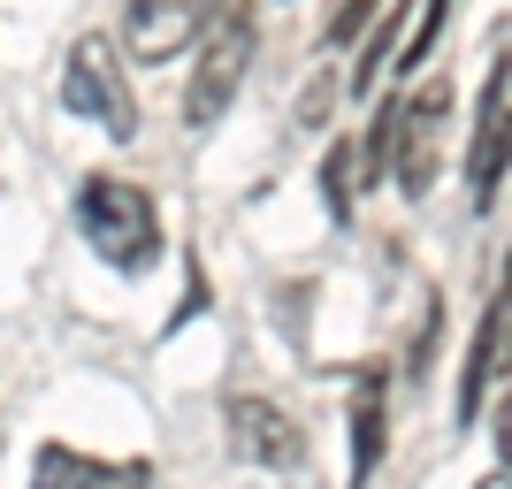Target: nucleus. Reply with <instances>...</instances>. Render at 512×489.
Segmentation results:
<instances>
[{
    "label": "nucleus",
    "mask_w": 512,
    "mask_h": 489,
    "mask_svg": "<svg viewBox=\"0 0 512 489\" xmlns=\"http://www.w3.org/2000/svg\"><path fill=\"white\" fill-rule=\"evenodd\" d=\"M474 489H512V474L497 467V474H482V482H474Z\"/></svg>",
    "instance_id": "nucleus-18"
},
{
    "label": "nucleus",
    "mask_w": 512,
    "mask_h": 489,
    "mask_svg": "<svg viewBox=\"0 0 512 489\" xmlns=\"http://www.w3.org/2000/svg\"><path fill=\"white\" fill-rule=\"evenodd\" d=\"M444 130H451V85L444 77L398 92V153H390V176H398L406 199H428L436 161H444Z\"/></svg>",
    "instance_id": "nucleus-5"
},
{
    "label": "nucleus",
    "mask_w": 512,
    "mask_h": 489,
    "mask_svg": "<svg viewBox=\"0 0 512 489\" xmlns=\"http://www.w3.org/2000/svg\"><path fill=\"white\" fill-rule=\"evenodd\" d=\"M207 0H123V54L130 62H176L192 39H207Z\"/></svg>",
    "instance_id": "nucleus-8"
},
{
    "label": "nucleus",
    "mask_w": 512,
    "mask_h": 489,
    "mask_svg": "<svg viewBox=\"0 0 512 489\" xmlns=\"http://www.w3.org/2000/svg\"><path fill=\"white\" fill-rule=\"evenodd\" d=\"M329 92H337V77L321 69L314 85H306V100H299V123H321V107H329Z\"/></svg>",
    "instance_id": "nucleus-17"
},
{
    "label": "nucleus",
    "mask_w": 512,
    "mask_h": 489,
    "mask_svg": "<svg viewBox=\"0 0 512 489\" xmlns=\"http://www.w3.org/2000/svg\"><path fill=\"white\" fill-rule=\"evenodd\" d=\"M490 383H512V253H505V268H497V291H490V306H482L467 367H459V421L482 413V390Z\"/></svg>",
    "instance_id": "nucleus-7"
},
{
    "label": "nucleus",
    "mask_w": 512,
    "mask_h": 489,
    "mask_svg": "<svg viewBox=\"0 0 512 489\" xmlns=\"http://www.w3.org/2000/svg\"><path fill=\"white\" fill-rule=\"evenodd\" d=\"M383 8H390V0H337V16L321 23V46H352L360 31L383 23Z\"/></svg>",
    "instance_id": "nucleus-14"
},
{
    "label": "nucleus",
    "mask_w": 512,
    "mask_h": 489,
    "mask_svg": "<svg viewBox=\"0 0 512 489\" xmlns=\"http://www.w3.org/2000/svg\"><path fill=\"white\" fill-rule=\"evenodd\" d=\"M77 230H85V245L115 276H146L153 260H161V245H169L153 192L130 184V176H107V169H92L85 184H77Z\"/></svg>",
    "instance_id": "nucleus-1"
},
{
    "label": "nucleus",
    "mask_w": 512,
    "mask_h": 489,
    "mask_svg": "<svg viewBox=\"0 0 512 489\" xmlns=\"http://www.w3.org/2000/svg\"><path fill=\"white\" fill-rule=\"evenodd\" d=\"M512 176V46L482 77V107H474V146H467V207L490 214Z\"/></svg>",
    "instance_id": "nucleus-4"
},
{
    "label": "nucleus",
    "mask_w": 512,
    "mask_h": 489,
    "mask_svg": "<svg viewBox=\"0 0 512 489\" xmlns=\"http://www.w3.org/2000/svg\"><path fill=\"white\" fill-rule=\"evenodd\" d=\"M62 115H77V123L107 130L115 146H130L138 138V92L123 85V62H115V39L107 31H85V39L69 46V62H62Z\"/></svg>",
    "instance_id": "nucleus-2"
},
{
    "label": "nucleus",
    "mask_w": 512,
    "mask_h": 489,
    "mask_svg": "<svg viewBox=\"0 0 512 489\" xmlns=\"http://www.w3.org/2000/svg\"><path fill=\"white\" fill-rule=\"evenodd\" d=\"M490 444H497V467L512 474V390L497 398V413H490Z\"/></svg>",
    "instance_id": "nucleus-16"
},
{
    "label": "nucleus",
    "mask_w": 512,
    "mask_h": 489,
    "mask_svg": "<svg viewBox=\"0 0 512 489\" xmlns=\"http://www.w3.org/2000/svg\"><path fill=\"white\" fill-rule=\"evenodd\" d=\"M352 176H360V146H352V138H337V146H329V161H321V199H329V222H352V192H360Z\"/></svg>",
    "instance_id": "nucleus-12"
},
{
    "label": "nucleus",
    "mask_w": 512,
    "mask_h": 489,
    "mask_svg": "<svg viewBox=\"0 0 512 489\" xmlns=\"http://www.w3.org/2000/svg\"><path fill=\"white\" fill-rule=\"evenodd\" d=\"M436 329H444V298L428 291L421 298V321H413V344H406V375H421V367L436 360Z\"/></svg>",
    "instance_id": "nucleus-15"
},
{
    "label": "nucleus",
    "mask_w": 512,
    "mask_h": 489,
    "mask_svg": "<svg viewBox=\"0 0 512 489\" xmlns=\"http://www.w3.org/2000/svg\"><path fill=\"white\" fill-rule=\"evenodd\" d=\"M398 46H406V0H390L383 23L367 31L360 62H352V77H344V92H352V100H367V92H375V77H383V54H398Z\"/></svg>",
    "instance_id": "nucleus-11"
},
{
    "label": "nucleus",
    "mask_w": 512,
    "mask_h": 489,
    "mask_svg": "<svg viewBox=\"0 0 512 489\" xmlns=\"http://www.w3.org/2000/svg\"><path fill=\"white\" fill-rule=\"evenodd\" d=\"M253 8L245 0H230V8H214L207 23V39H199V69H192V85H184V123L192 130H214L222 115H230L237 85H245V69H253Z\"/></svg>",
    "instance_id": "nucleus-3"
},
{
    "label": "nucleus",
    "mask_w": 512,
    "mask_h": 489,
    "mask_svg": "<svg viewBox=\"0 0 512 489\" xmlns=\"http://www.w3.org/2000/svg\"><path fill=\"white\" fill-rule=\"evenodd\" d=\"M451 16H459V0H428L421 23L406 31V46H398V62H390V69H398V77H421V62L436 54V39H444V23H451Z\"/></svg>",
    "instance_id": "nucleus-13"
},
{
    "label": "nucleus",
    "mask_w": 512,
    "mask_h": 489,
    "mask_svg": "<svg viewBox=\"0 0 512 489\" xmlns=\"http://www.w3.org/2000/svg\"><path fill=\"white\" fill-rule=\"evenodd\" d=\"M222 428H230V451L245 467H306V428L283 413L276 398H260V390H230L222 398Z\"/></svg>",
    "instance_id": "nucleus-6"
},
{
    "label": "nucleus",
    "mask_w": 512,
    "mask_h": 489,
    "mask_svg": "<svg viewBox=\"0 0 512 489\" xmlns=\"http://www.w3.org/2000/svg\"><path fill=\"white\" fill-rule=\"evenodd\" d=\"M31 489H153V467L146 459H92L77 444H39Z\"/></svg>",
    "instance_id": "nucleus-9"
},
{
    "label": "nucleus",
    "mask_w": 512,
    "mask_h": 489,
    "mask_svg": "<svg viewBox=\"0 0 512 489\" xmlns=\"http://www.w3.org/2000/svg\"><path fill=\"white\" fill-rule=\"evenodd\" d=\"M383 444H390V367L360 360V375H352V489L375 482Z\"/></svg>",
    "instance_id": "nucleus-10"
}]
</instances>
